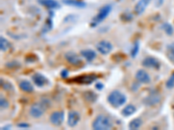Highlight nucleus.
Returning <instances> with one entry per match:
<instances>
[{"mask_svg":"<svg viewBox=\"0 0 174 130\" xmlns=\"http://www.w3.org/2000/svg\"><path fill=\"white\" fill-rule=\"evenodd\" d=\"M50 105H51V101L49 100H41L39 102L34 103L31 105L29 113L33 118H40L44 115L46 109L50 107Z\"/></svg>","mask_w":174,"mask_h":130,"instance_id":"nucleus-1","label":"nucleus"},{"mask_svg":"<svg viewBox=\"0 0 174 130\" xmlns=\"http://www.w3.org/2000/svg\"><path fill=\"white\" fill-rule=\"evenodd\" d=\"M112 128V120L104 115H98L92 122V128L95 130H108Z\"/></svg>","mask_w":174,"mask_h":130,"instance_id":"nucleus-2","label":"nucleus"},{"mask_svg":"<svg viewBox=\"0 0 174 130\" xmlns=\"http://www.w3.org/2000/svg\"><path fill=\"white\" fill-rule=\"evenodd\" d=\"M107 101L113 107H119L125 103L126 96L119 90H113L108 95Z\"/></svg>","mask_w":174,"mask_h":130,"instance_id":"nucleus-3","label":"nucleus"},{"mask_svg":"<svg viewBox=\"0 0 174 130\" xmlns=\"http://www.w3.org/2000/svg\"><path fill=\"white\" fill-rule=\"evenodd\" d=\"M112 6L111 5H104L103 7L99 10V13L97 14V16L95 17H93V20H92V26H96L97 24H99V23L103 22L106 17L109 16V14L111 13L112 11Z\"/></svg>","mask_w":174,"mask_h":130,"instance_id":"nucleus-4","label":"nucleus"},{"mask_svg":"<svg viewBox=\"0 0 174 130\" xmlns=\"http://www.w3.org/2000/svg\"><path fill=\"white\" fill-rule=\"evenodd\" d=\"M97 50L99 53H101L102 55H107L109 54L112 50V48L113 46L112 44L106 40H103V41H100L97 44Z\"/></svg>","mask_w":174,"mask_h":130,"instance_id":"nucleus-5","label":"nucleus"},{"mask_svg":"<svg viewBox=\"0 0 174 130\" xmlns=\"http://www.w3.org/2000/svg\"><path fill=\"white\" fill-rule=\"evenodd\" d=\"M65 120V113L63 111H55L50 116V122L54 126H60Z\"/></svg>","mask_w":174,"mask_h":130,"instance_id":"nucleus-6","label":"nucleus"},{"mask_svg":"<svg viewBox=\"0 0 174 130\" xmlns=\"http://www.w3.org/2000/svg\"><path fill=\"white\" fill-rule=\"evenodd\" d=\"M98 77L96 75H84L81 77H77L74 79H72L73 82L78 83H81V84H90L91 83H93Z\"/></svg>","mask_w":174,"mask_h":130,"instance_id":"nucleus-7","label":"nucleus"},{"mask_svg":"<svg viewBox=\"0 0 174 130\" xmlns=\"http://www.w3.org/2000/svg\"><path fill=\"white\" fill-rule=\"evenodd\" d=\"M142 65L145 67V68H149V69H159L160 67V62L158 59L151 57V56H148L145 57L144 60L142 61Z\"/></svg>","mask_w":174,"mask_h":130,"instance_id":"nucleus-8","label":"nucleus"},{"mask_svg":"<svg viewBox=\"0 0 174 130\" xmlns=\"http://www.w3.org/2000/svg\"><path fill=\"white\" fill-rule=\"evenodd\" d=\"M80 121V114L75 110L70 111L68 114V119H67V124L69 127L73 128L78 125V123Z\"/></svg>","mask_w":174,"mask_h":130,"instance_id":"nucleus-9","label":"nucleus"},{"mask_svg":"<svg viewBox=\"0 0 174 130\" xmlns=\"http://www.w3.org/2000/svg\"><path fill=\"white\" fill-rule=\"evenodd\" d=\"M136 79L138 82H139L140 83L143 84H147L151 83V77L148 75V73L146 71H144V69H138L136 73Z\"/></svg>","mask_w":174,"mask_h":130,"instance_id":"nucleus-10","label":"nucleus"},{"mask_svg":"<svg viewBox=\"0 0 174 130\" xmlns=\"http://www.w3.org/2000/svg\"><path fill=\"white\" fill-rule=\"evenodd\" d=\"M65 57L66 59V61L68 62L70 64L74 65V66H78L79 64H81V58L75 53L72 51H69L65 55Z\"/></svg>","mask_w":174,"mask_h":130,"instance_id":"nucleus-11","label":"nucleus"},{"mask_svg":"<svg viewBox=\"0 0 174 130\" xmlns=\"http://www.w3.org/2000/svg\"><path fill=\"white\" fill-rule=\"evenodd\" d=\"M160 101V95L157 93H151L144 99V103L146 106H154Z\"/></svg>","mask_w":174,"mask_h":130,"instance_id":"nucleus-12","label":"nucleus"},{"mask_svg":"<svg viewBox=\"0 0 174 130\" xmlns=\"http://www.w3.org/2000/svg\"><path fill=\"white\" fill-rule=\"evenodd\" d=\"M31 79H32V81L35 83V85L39 87V88L44 87L48 83L47 78L44 75H42L41 73H35V74H33L32 77H31Z\"/></svg>","mask_w":174,"mask_h":130,"instance_id":"nucleus-13","label":"nucleus"},{"mask_svg":"<svg viewBox=\"0 0 174 130\" xmlns=\"http://www.w3.org/2000/svg\"><path fill=\"white\" fill-rule=\"evenodd\" d=\"M151 2V0H138V2L137 3L135 8H134V11H135L137 15L143 14L144 11H145V9L150 5Z\"/></svg>","mask_w":174,"mask_h":130,"instance_id":"nucleus-14","label":"nucleus"},{"mask_svg":"<svg viewBox=\"0 0 174 130\" xmlns=\"http://www.w3.org/2000/svg\"><path fill=\"white\" fill-rule=\"evenodd\" d=\"M38 2L43 6L49 8V9H59L60 7L59 2H57L56 0H38Z\"/></svg>","mask_w":174,"mask_h":130,"instance_id":"nucleus-15","label":"nucleus"},{"mask_svg":"<svg viewBox=\"0 0 174 130\" xmlns=\"http://www.w3.org/2000/svg\"><path fill=\"white\" fill-rule=\"evenodd\" d=\"M81 55H82V56L84 57L88 62L93 61V60L96 58V56H97V53H96L94 50H90V49H88V50H83L81 51Z\"/></svg>","mask_w":174,"mask_h":130,"instance_id":"nucleus-16","label":"nucleus"},{"mask_svg":"<svg viewBox=\"0 0 174 130\" xmlns=\"http://www.w3.org/2000/svg\"><path fill=\"white\" fill-rule=\"evenodd\" d=\"M62 2L65 5H67L69 6H73L78 8H84L86 6V4L83 1L79 0H62Z\"/></svg>","mask_w":174,"mask_h":130,"instance_id":"nucleus-17","label":"nucleus"},{"mask_svg":"<svg viewBox=\"0 0 174 130\" xmlns=\"http://www.w3.org/2000/svg\"><path fill=\"white\" fill-rule=\"evenodd\" d=\"M19 88L20 89L24 92H27V93H30L33 91V86L30 83L28 80H23L19 83Z\"/></svg>","mask_w":174,"mask_h":130,"instance_id":"nucleus-18","label":"nucleus"},{"mask_svg":"<svg viewBox=\"0 0 174 130\" xmlns=\"http://www.w3.org/2000/svg\"><path fill=\"white\" fill-rule=\"evenodd\" d=\"M136 111L137 108L134 105H132V104H129V105L125 106V107L122 109L121 113L124 116H126V117H127V116H131V115H133Z\"/></svg>","mask_w":174,"mask_h":130,"instance_id":"nucleus-19","label":"nucleus"},{"mask_svg":"<svg viewBox=\"0 0 174 130\" xmlns=\"http://www.w3.org/2000/svg\"><path fill=\"white\" fill-rule=\"evenodd\" d=\"M142 120L140 118H135L133 120H131L129 123V128L131 130H135L139 128L142 125Z\"/></svg>","mask_w":174,"mask_h":130,"instance_id":"nucleus-20","label":"nucleus"},{"mask_svg":"<svg viewBox=\"0 0 174 130\" xmlns=\"http://www.w3.org/2000/svg\"><path fill=\"white\" fill-rule=\"evenodd\" d=\"M11 44L7 39L3 38V37L0 38V49H1L2 51H4V52L7 51L8 50L11 48Z\"/></svg>","mask_w":174,"mask_h":130,"instance_id":"nucleus-21","label":"nucleus"},{"mask_svg":"<svg viewBox=\"0 0 174 130\" xmlns=\"http://www.w3.org/2000/svg\"><path fill=\"white\" fill-rule=\"evenodd\" d=\"M84 97L87 101H90V102H95L97 101V98H98L97 95L92 91L84 92Z\"/></svg>","mask_w":174,"mask_h":130,"instance_id":"nucleus-22","label":"nucleus"},{"mask_svg":"<svg viewBox=\"0 0 174 130\" xmlns=\"http://www.w3.org/2000/svg\"><path fill=\"white\" fill-rule=\"evenodd\" d=\"M1 87L3 89L6 90V91H11V90H13V86L11 83H9L7 81L4 80V79H1Z\"/></svg>","mask_w":174,"mask_h":130,"instance_id":"nucleus-23","label":"nucleus"},{"mask_svg":"<svg viewBox=\"0 0 174 130\" xmlns=\"http://www.w3.org/2000/svg\"><path fill=\"white\" fill-rule=\"evenodd\" d=\"M162 28H163V30L165 31V32L166 33L167 35H172V33H173V28H172V26L170 23H163Z\"/></svg>","mask_w":174,"mask_h":130,"instance_id":"nucleus-24","label":"nucleus"},{"mask_svg":"<svg viewBox=\"0 0 174 130\" xmlns=\"http://www.w3.org/2000/svg\"><path fill=\"white\" fill-rule=\"evenodd\" d=\"M138 50H139V43H138V41H137V42H135L133 47H132V50H131V56L132 57H135L137 55H138Z\"/></svg>","mask_w":174,"mask_h":130,"instance_id":"nucleus-25","label":"nucleus"},{"mask_svg":"<svg viewBox=\"0 0 174 130\" xmlns=\"http://www.w3.org/2000/svg\"><path fill=\"white\" fill-rule=\"evenodd\" d=\"M167 56H168V57H169L170 60L174 61V44L168 46V53H167Z\"/></svg>","mask_w":174,"mask_h":130,"instance_id":"nucleus-26","label":"nucleus"},{"mask_svg":"<svg viewBox=\"0 0 174 130\" xmlns=\"http://www.w3.org/2000/svg\"><path fill=\"white\" fill-rule=\"evenodd\" d=\"M166 86L167 89H172L174 87V72L172 74V76L168 78Z\"/></svg>","mask_w":174,"mask_h":130,"instance_id":"nucleus-27","label":"nucleus"},{"mask_svg":"<svg viewBox=\"0 0 174 130\" xmlns=\"http://www.w3.org/2000/svg\"><path fill=\"white\" fill-rule=\"evenodd\" d=\"M0 107H1V109L7 108L9 107V101L5 98L1 97V99H0Z\"/></svg>","mask_w":174,"mask_h":130,"instance_id":"nucleus-28","label":"nucleus"},{"mask_svg":"<svg viewBox=\"0 0 174 130\" xmlns=\"http://www.w3.org/2000/svg\"><path fill=\"white\" fill-rule=\"evenodd\" d=\"M17 127L18 128H28L29 127H30V125L29 124H27V123H19V124H17Z\"/></svg>","mask_w":174,"mask_h":130,"instance_id":"nucleus-29","label":"nucleus"},{"mask_svg":"<svg viewBox=\"0 0 174 130\" xmlns=\"http://www.w3.org/2000/svg\"><path fill=\"white\" fill-rule=\"evenodd\" d=\"M67 76H68V70H67V69L62 70V72H61V77H63V78H65Z\"/></svg>","mask_w":174,"mask_h":130,"instance_id":"nucleus-30","label":"nucleus"},{"mask_svg":"<svg viewBox=\"0 0 174 130\" xmlns=\"http://www.w3.org/2000/svg\"><path fill=\"white\" fill-rule=\"evenodd\" d=\"M103 87H104V85L102 84L101 83H98L96 84V88H97L99 90H101V89H103Z\"/></svg>","mask_w":174,"mask_h":130,"instance_id":"nucleus-31","label":"nucleus"},{"mask_svg":"<svg viewBox=\"0 0 174 130\" xmlns=\"http://www.w3.org/2000/svg\"><path fill=\"white\" fill-rule=\"evenodd\" d=\"M11 128V125H7V126L3 127L2 128H3V129H8V128Z\"/></svg>","mask_w":174,"mask_h":130,"instance_id":"nucleus-32","label":"nucleus"}]
</instances>
